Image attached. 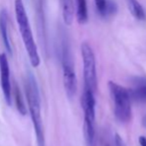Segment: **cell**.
<instances>
[{
  "label": "cell",
  "mask_w": 146,
  "mask_h": 146,
  "mask_svg": "<svg viewBox=\"0 0 146 146\" xmlns=\"http://www.w3.org/2000/svg\"><path fill=\"white\" fill-rule=\"evenodd\" d=\"M25 94L26 102L29 113L32 119L38 146H45V131L42 118L40 92L37 82L32 73H28L25 80Z\"/></svg>",
  "instance_id": "cell-1"
},
{
  "label": "cell",
  "mask_w": 146,
  "mask_h": 146,
  "mask_svg": "<svg viewBox=\"0 0 146 146\" xmlns=\"http://www.w3.org/2000/svg\"><path fill=\"white\" fill-rule=\"evenodd\" d=\"M14 9H15V17L18 29H19L21 38L23 40L24 47H25L26 53L29 58L30 64L33 68H37L40 66L41 58L39 55L36 42H35L34 35H33L32 28H31L29 18H28L23 0H15Z\"/></svg>",
  "instance_id": "cell-2"
},
{
  "label": "cell",
  "mask_w": 146,
  "mask_h": 146,
  "mask_svg": "<svg viewBox=\"0 0 146 146\" xmlns=\"http://www.w3.org/2000/svg\"><path fill=\"white\" fill-rule=\"evenodd\" d=\"M110 96L113 102L114 116L119 122L126 123L131 119V98L129 90L114 82H108Z\"/></svg>",
  "instance_id": "cell-3"
},
{
  "label": "cell",
  "mask_w": 146,
  "mask_h": 146,
  "mask_svg": "<svg viewBox=\"0 0 146 146\" xmlns=\"http://www.w3.org/2000/svg\"><path fill=\"white\" fill-rule=\"evenodd\" d=\"M62 69H63V83L65 92L68 98H73L77 94L78 81L76 76L74 62L72 58L71 51L67 43L63 44L62 50Z\"/></svg>",
  "instance_id": "cell-4"
},
{
  "label": "cell",
  "mask_w": 146,
  "mask_h": 146,
  "mask_svg": "<svg viewBox=\"0 0 146 146\" xmlns=\"http://www.w3.org/2000/svg\"><path fill=\"white\" fill-rule=\"evenodd\" d=\"M81 52L82 58H83L85 90H88L94 94L98 88L96 56H94L92 47L86 42H84L81 45Z\"/></svg>",
  "instance_id": "cell-5"
},
{
  "label": "cell",
  "mask_w": 146,
  "mask_h": 146,
  "mask_svg": "<svg viewBox=\"0 0 146 146\" xmlns=\"http://www.w3.org/2000/svg\"><path fill=\"white\" fill-rule=\"evenodd\" d=\"M0 85L3 96L8 106L12 104V88L10 80V67L6 54H0Z\"/></svg>",
  "instance_id": "cell-6"
},
{
  "label": "cell",
  "mask_w": 146,
  "mask_h": 146,
  "mask_svg": "<svg viewBox=\"0 0 146 146\" xmlns=\"http://www.w3.org/2000/svg\"><path fill=\"white\" fill-rule=\"evenodd\" d=\"M81 104L84 110V120L96 122V98L94 92L84 88Z\"/></svg>",
  "instance_id": "cell-7"
},
{
  "label": "cell",
  "mask_w": 146,
  "mask_h": 146,
  "mask_svg": "<svg viewBox=\"0 0 146 146\" xmlns=\"http://www.w3.org/2000/svg\"><path fill=\"white\" fill-rule=\"evenodd\" d=\"M0 33H1L2 42L6 49V52L9 55H12V45L10 41L9 30H8V15L5 9L0 12Z\"/></svg>",
  "instance_id": "cell-8"
},
{
  "label": "cell",
  "mask_w": 146,
  "mask_h": 146,
  "mask_svg": "<svg viewBox=\"0 0 146 146\" xmlns=\"http://www.w3.org/2000/svg\"><path fill=\"white\" fill-rule=\"evenodd\" d=\"M128 90L131 100L140 104H146V82L144 83V80L137 84L134 88Z\"/></svg>",
  "instance_id": "cell-9"
},
{
  "label": "cell",
  "mask_w": 146,
  "mask_h": 146,
  "mask_svg": "<svg viewBox=\"0 0 146 146\" xmlns=\"http://www.w3.org/2000/svg\"><path fill=\"white\" fill-rule=\"evenodd\" d=\"M126 2L127 7H128L131 15L136 20H138V21H145L146 14L142 5L137 0H126Z\"/></svg>",
  "instance_id": "cell-10"
},
{
  "label": "cell",
  "mask_w": 146,
  "mask_h": 146,
  "mask_svg": "<svg viewBox=\"0 0 146 146\" xmlns=\"http://www.w3.org/2000/svg\"><path fill=\"white\" fill-rule=\"evenodd\" d=\"M63 19L66 25H72L74 21V2L73 0H61Z\"/></svg>",
  "instance_id": "cell-11"
},
{
  "label": "cell",
  "mask_w": 146,
  "mask_h": 146,
  "mask_svg": "<svg viewBox=\"0 0 146 146\" xmlns=\"http://www.w3.org/2000/svg\"><path fill=\"white\" fill-rule=\"evenodd\" d=\"M77 5V20L80 24H86L88 19L87 0H76Z\"/></svg>",
  "instance_id": "cell-12"
},
{
  "label": "cell",
  "mask_w": 146,
  "mask_h": 146,
  "mask_svg": "<svg viewBox=\"0 0 146 146\" xmlns=\"http://www.w3.org/2000/svg\"><path fill=\"white\" fill-rule=\"evenodd\" d=\"M14 100H15L16 108H17L18 111L21 114H23V115H25L28 111V108H27V106H25V104H24L23 100H22L21 94H20V90L18 88H16L15 92H14Z\"/></svg>",
  "instance_id": "cell-13"
},
{
  "label": "cell",
  "mask_w": 146,
  "mask_h": 146,
  "mask_svg": "<svg viewBox=\"0 0 146 146\" xmlns=\"http://www.w3.org/2000/svg\"><path fill=\"white\" fill-rule=\"evenodd\" d=\"M94 3H96V10L98 11V13L102 16L106 15L108 5V0H94Z\"/></svg>",
  "instance_id": "cell-14"
},
{
  "label": "cell",
  "mask_w": 146,
  "mask_h": 146,
  "mask_svg": "<svg viewBox=\"0 0 146 146\" xmlns=\"http://www.w3.org/2000/svg\"><path fill=\"white\" fill-rule=\"evenodd\" d=\"M113 146H125L124 141H123V139L121 138V136L118 134V133H115V134H114Z\"/></svg>",
  "instance_id": "cell-15"
},
{
  "label": "cell",
  "mask_w": 146,
  "mask_h": 146,
  "mask_svg": "<svg viewBox=\"0 0 146 146\" xmlns=\"http://www.w3.org/2000/svg\"><path fill=\"white\" fill-rule=\"evenodd\" d=\"M139 143H140L141 146H146V137L145 136L139 137Z\"/></svg>",
  "instance_id": "cell-16"
},
{
  "label": "cell",
  "mask_w": 146,
  "mask_h": 146,
  "mask_svg": "<svg viewBox=\"0 0 146 146\" xmlns=\"http://www.w3.org/2000/svg\"><path fill=\"white\" fill-rule=\"evenodd\" d=\"M104 146H110V144H108V143H106V144L104 145Z\"/></svg>",
  "instance_id": "cell-17"
}]
</instances>
